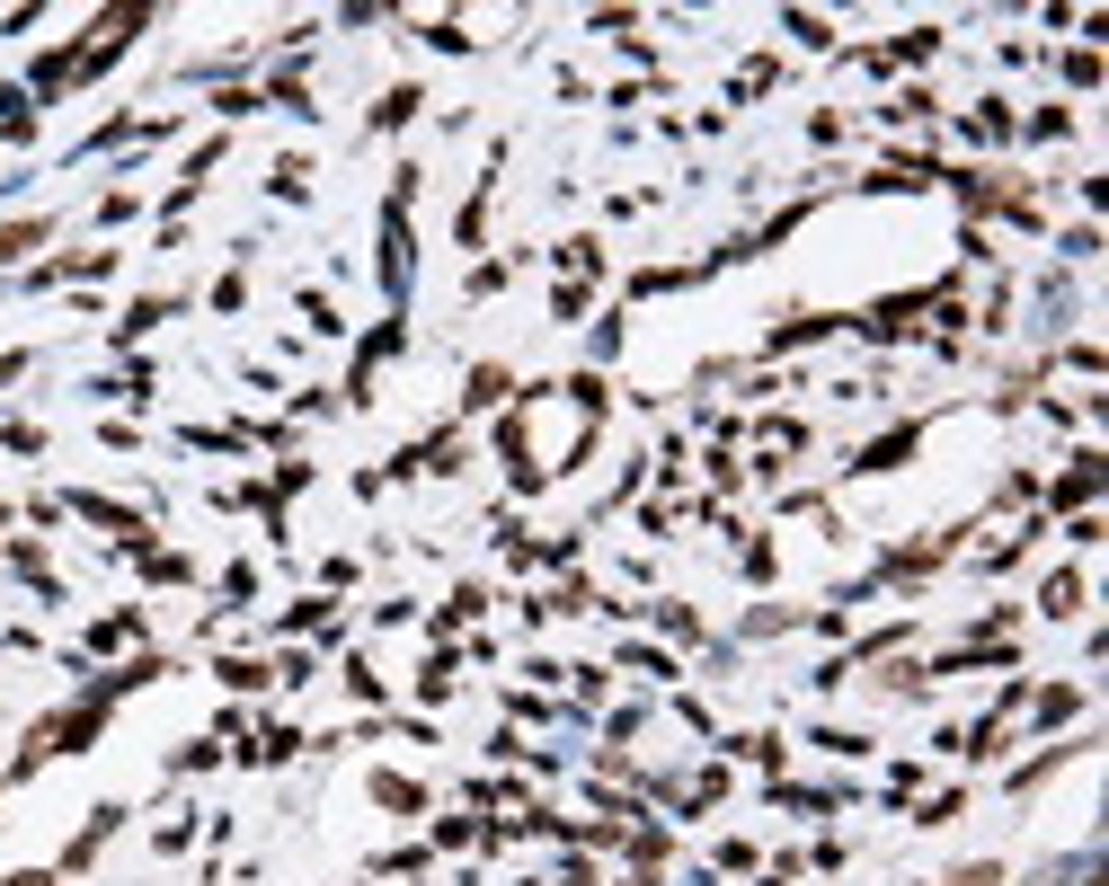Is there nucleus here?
Returning <instances> with one entry per match:
<instances>
[{
  "mask_svg": "<svg viewBox=\"0 0 1109 886\" xmlns=\"http://www.w3.org/2000/svg\"><path fill=\"white\" fill-rule=\"evenodd\" d=\"M950 886H995V869H959V877H950Z\"/></svg>",
  "mask_w": 1109,
  "mask_h": 886,
  "instance_id": "f257e3e1",
  "label": "nucleus"
}]
</instances>
